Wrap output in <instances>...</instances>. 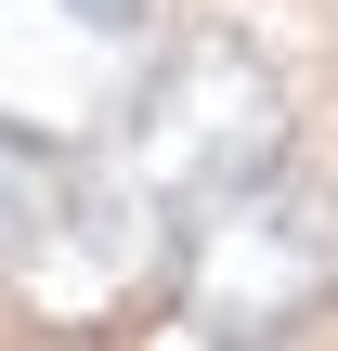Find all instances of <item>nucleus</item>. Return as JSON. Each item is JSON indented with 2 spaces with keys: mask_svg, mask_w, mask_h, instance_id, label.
<instances>
[{
  "mask_svg": "<svg viewBox=\"0 0 338 351\" xmlns=\"http://www.w3.org/2000/svg\"><path fill=\"white\" fill-rule=\"evenodd\" d=\"M338 287V195L300 169L234 182L221 208H195V261H182V339H274Z\"/></svg>",
  "mask_w": 338,
  "mask_h": 351,
  "instance_id": "nucleus-2",
  "label": "nucleus"
},
{
  "mask_svg": "<svg viewBox=\"0 0 338 351\" xmlns=\"http://www.w3.org/2000/svg\"><path fill=\"white\" fill-rule=\"evenodd\" d=\"M78 208V182H65V156L39 143V130H13L0 117V261H39V234Z\"/></svg>",
  "mask_w": 338,
  "mask_h": 351,
  "instance_id": "nucleus-3",
  "label": "nucleus"
},
{
  "mask_svg": "<svg viewBox=\"0 0 338 351\" xmlns=\"http://www.w3.org/2000/svg\"><path fill=\"white\" fill-rule=\"evenodd\" d=\"M274 156H287V91H274V65H261L248 39H182V52L143 78L130 130H117V182H130L156 221L221 208V195L261 182Z\"/></svg>",
  "mask_w": 338,
  "mask_h": 351,
  "instance_id": "nucleus-1",
  "label": "nucleus"
}]
</instances>
